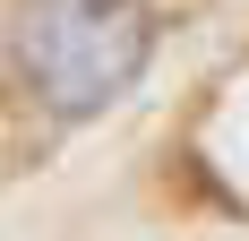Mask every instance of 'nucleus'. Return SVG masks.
<instances>
[{
	"mask_svg": "<svg viewBox=\"0 0 249 241\" xmlns=\"http://www.w3.org/2000/svg\"><path fill=\"white\" fill-rule=\"evenodd\" d=\"M155 52V18L138 0H35L18 60L52 112H103Z\"/></svg>",
	"mask_w": 249,
	"mask_h": 241,
	"instance_id": "obj_1",
	"label": "nucleus"
}]
</instances>
